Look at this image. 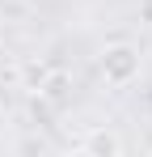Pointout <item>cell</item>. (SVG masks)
<instances>
[{"label":"cell","instance_id":"1","mask_svg":"<svg viewBox=\"0 0 152 157\" xmlns=\"http://www.w3.org/2000/svg\"><path fill=\"white\" fill-rule=\"evenodd\" d=\"M101 72H106L110 85H127V81H135V77H139V55H135V47H127V43L110 47V51L101 55Z\"/></svg>","mask_w":152,"mask_h":157},{"label":"cell","instance_id":"2","mask_svg":"<svg viewBox=\"0 0 152 157\" xmlns=\"http://www.w3.org/2000/svg\"><path fill=\"white\" fill-rule=\"evenodd\" d=\"M85 153H123V140L118 136H110V132H93V136H85V144H80Z\"/></svg>","mask_w":152,"mask_h":157}]
</instances>
